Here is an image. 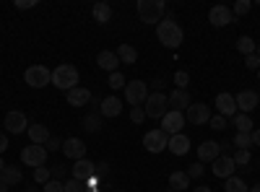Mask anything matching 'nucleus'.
I'll list each match as a JSON object with an SVG mask.
<instances>
[{"label": "nucleus", "mask_w": 260, "mask_h": 192, "mask_svg": "<svg viewBox=\"0 0 260 192\" xmlns=\"http://www.w3.org/2000/svg\"><path fill=\"white\" fill-rule=\"evenodd\" d=\"M167 148H169V151L175 153V156H185V153L190 151V138H187V135H182V133H180V135H172Z\"/></svg>", "instance_id": "b1692460"}, {"label": "nucleus", "mask_w": 260, "mask_h": 192, "mask_svg": "<svg viewBox=\"0 0 260 192\" xmlns=\"http://www.w3.org/2000/svg\"><path fill=\"white\" fill-rule=\"evenodd\" d=\"M232 18H234V13H232V8H226V6H213V8L208 11V21H211V26H216V29L229 26Z\"/></svg>", "instance_id": "f8f14e48"}, {"label": "nucleus", "mask_w": 260, "mask_h": 192, "mask_svg": "<svg viewBox=\"0 0 260 192\" xmlns=\"http://www.w3.org/2000/svg\"><path fill=\"white\" fill-rule=\"evenodd\" d=\"M216 109H219L221 117H234L237 114V101L232 94H219L216 96Z\"/></svg>", "instance_id": "aec40b11"}, {"label": "nucleus", "mask_w": 260, "mask_h": 192, "mask_svg": "<svg viewBox=\"0 0 260 192\" xmlns=\"http://www.w3.org/2000/svg\"><path fill=\"white\" fill-rule=\"evenodd\" d=\"M81 125H83V130H89V133H99L102 130V114H86Z\"/></svg>", "instance_id": "7c9ffc66"}, {"label": "nucleus", "mask_w": 260, "mask_h": 192, "mask_svg": "<svg viewBox=\"0 0 260 192\" xmlns=\"http://www.w3.org/2000/svg\"><path fill=\"white\" fill-rule=\"evenodd\" d=\"M208 127H213V130H224V127H226V117H221V114H211Z\"/></svg>", "instance_id": "ea45409f"}, {"label": "nucleus", "mask_w": 260, "mask_h": 192, "mask_svg": "<svg viewBox=\"0 0 260 192\" xmlns=\"http://www.w3.org/2000/svg\"><path fill=\"white\" fill-rule=\"evenodd\" d=\"M190 187V177L187 172H172L169 174V189H175V192H182Z\"/></svg>", "instance_id": "cd10ccee"}, {"label": "nucleus", "mask_w": 260, "mask_h": 192, "mask_svg": "<svg viewBox=\"0 0 260 192\" xmlns=\"http://www.w3.org/2000/svg\"><path fill=\"white\" fill-rule=\"evenodd\" d=\"M167 145H169V135H164L161 130H151L143 135V148L148 153H161L167 151Z\"/></svg>", "instance_id": "9d476101"}, {"label": "nucleus", "mask_w": 260, "mask_h": 192, "mask_svg": "<svg viewBox=\"0 0 260 192\" xmlns=\"http://www.w3.org/2000/svg\"><path fill=\"white\" fill-rule=\"evenodd\" d=\"M24 81L31 89H45L47 83H52V70L45 68V65H29L26 73H24Z\"/></svg>", "instance_id": "39448f33"}, {"label": "nucleus", "mask_w": 260, "mask_h": 192, "mask_svg": "<svg viewBox=\"0 0 260 192\" xmlns=\"http://www.w3.org/2000/svg\"><path fill=\"white\" fill-rule=\"evenodd\" d=\"M3 151H8V138H6V133H0V153Z\"/></svg>", "instance_id": "de8ad7c7"}, {"label": "nucleus", "mask_w": 260, "mask_h": 192, "mask_svg": "<svg viewBox=\"0 0 260 192\" xmlns=\"http://www.w3.org/2000/svg\"><path fill=\"white\" fill-rule=\"evenodd\" d=\"M62 153L73 159V161H81L86 159V143L81 138H68V140H62Z\"/></svg>", "instance_id": "ddd939ff"}, {"label": "nucleus", "mask_w": 260, "mask_h": 192, "mask_svg": "<svg viewBox=\"0 0 260 192\" xmlns=\"http://www.w3.org/2000/svg\"><path fill=\"white\" fill-rule=\"evenodd\" d=\"M234 120V127H237V133H252V120H250V114H234L232 117Z\"/></svg>", "instance_id": "c756f323"}, {"label": "nucleus", "mask_w": 260, "mask_h": 192, "mask_svg": "<svg viewBox=\"0 0 260 192\" xmlns=\"http://www.w3.org/2000/svg\"><path fill=\"white\" fill-rule=\"evenodd\" d=\"M117 57H120V62H125V65H136L138 62V50L133 45H120L117 47Z\"/></svg>", "instance_id": "bb28decb"}, {"label": "nucleus", "mask_w": 260, "mask_h": 192, "mask_svg": "<svg viewBox=\"0 0 260 192\" xmlns=\"http://www.w3.org/2000/svg\"><path fill=\"white\" fill-rule=\"evenodd\" d=\"M94 172H96V166L89 159H81L73 164V179H78V182H89L94 177Z\"/></svg>", "instance_id": "a211bd4d"}, {"label": "nucleus", "mask_w": 260, "mask_h": 192, "mask_svg": "<svg viewBox=\"0 0 260 192\" xmlns=\"http://www.w3.org/2000/svg\"><path fill=\"white\" fill-rule=\"evenodd\" d=\"M250 192H260V184H255V187H250Z\"/></svg>", "instance_id": "864d4df0"}, {"label": "nucleus", "mask_w": 260, "mask_h": 192, "mask_svg": "<svg viewBox=\"0 0 260 192\" xmlns=\"http://www.w3.org/2000/svg\"><path fill=\"white\" fill-rule=\"evenodd\" d=\"M221 156V143H216V140H206V143H201L198 145V159H201V164L203 161H216Z\"/></svg>", "instance_id": "dca6fc26"}, {"label": "nucleus", "mask_w": 260, "mask_h": 192, "mask_svg": "<svg viewBox=\"0 0 260 192\" xmlns=\"http://www.w3.org/2000/svg\"><path fill=\"white\" fill-rule=\"evenodd\" d=\"M175 83H177V89H187L190 75H187L185 70H177V73H175Z\"/></svg>", "instance_id": "37998d69"}, {"label": "nucleus", "mask_w": 260, "mask_h": 192, "mask_svg": "<svg viewBox=\"0 0 260 192\" xmlns=\"http://www.w3.org/2000/svg\"><path fill=\"white\" fill-rule=\"evenodd\" d=\"M250 135H252V145H260V130H252Z\"/></svg>", "instance_id": "09e8293b"}, {"label": "nucleus", "mask_w": 260, "mask_h": 192, "mask_svg": "<svg viewBox=\"0 0 260 192\" xmlns=\"http://www.w3.org/2000/svg\"><path fill=\"white\" fill-rule=\"evenodd\" d=\"M42 192H65V182L50 179L47 184H42Z\"/></svg>", "instance_id": "58836bf2"}, {"label": "nucleus", "mask_w": 260, "mask_h": 192, "mask_svg": "<svg viewBox=\"0 0 260 192\" xmlns=\"http://www.w3.org/2000/svg\"><path fill=\"white\" fill-rule=\"evenodd\" d=\"M167 99H169V106H172L175 112H182V109H187V106L192 104V99H190L187 89H175V91H172Z\"/></svg>", "instance_id": "6ab92c4d"}, {"label": "nucleus", "mask_w": 260, "mask_h": 192, "mask_svg": "<svg viewBox=\"0 0 260 192\" xmlns=\"http://www.w3.org/2000/svg\"><path fill=\"white\" fill-rule=\"evenodd\" d=\"M234 169H237V164L232 161V156H219L213 161V177L229 179V177H234Z\"/></svg>", "instance_id": "f3484780"}, {"label": "nucleus", "mask_w": 260, "mask_h": 192, "mask_svg": "<svg viewBox=\"0 0 260 192\" xmlns=\"http://www.w3.org/2000/svg\"><path fill=\"white\" fill-rule=\"evenodd\" d=\"M96 65H99L102 70H110V73H117V68L122 65V62H120L117 52H112V50H102V52L96 55Z\"/></svg>", "instance_id": "2eb2a0df"}, {"label": "nucleus", "mask_w": 260, "mask_h": 192, "mask_svg": "<svg viewBox=\"0 0 260 192\" xmlns=\"http://www.w3.org/2000/svg\"><path fill=\"white\" fill-rule=\"evenodd\" d=\"M125 99L130 106H141L148 99V86L143 81H127L125 83Z\"/></svg>", "instance_id": "423d86ee"}, {"label": "nucleus", "mask_w": 260, "mask_h": 192, "mask_svg": "<svg viewBox=\"0 0 260 192\" xmlns=\"http://www.w3.org/2000/svg\"><path fill=\"white\" fill-rule=\"evenodd\" d=\"M245 68L247 70H260V57L257 55H247L245 57Z\"/></svg>", "instance_id": "c03bdc74"}, {"label": "nucleus", "mask_w": 260, "mask_h": 192, "mask_svg": "<svg viewBox=\"0 0 260 192\" xmlns=\"http://www.w3.org/2000/svg\"><path fill=\"white\" fill-rule=\"evenodd\" d=\"M52 86L60 91H71L78 86V68L71 65V62H62L52 70Z\"/></svg>", "instance_id": "f03ea898"}, {"label": "nucleus", "mask_w": 260, "mask_h": 192, "mask_svg": "<svg viewBox=\"0 0 260 192\" xmlns=\"http://www.w3.org/2000/svg\"><path fill=\"white\" fill-rule=\"evenodd\" d=\"M250 8H252V3H250V0H237V3H234V16H245V13H250Z\"/></svg>", "instance_id": "c9c22d12"}, {"label": "nucleus", "mask_w": 260, "mask_h": 192, "mask_svg": "<svg viewBox=\"0 0 260 192\" xmlns=\"http://www.w3.org/2000/svg\"><path fill=\"white\" fill-rule=\"evenodd\" d=\"M65 192H86V182H78V179H68L65 182Z\"/></svg>", "instance_id": "4c0bfd02"}, {"label": "nucleus", "mask_w": 260, "mask_h": 192, "mask_svg": "<svg viewBox=\"0 0 260 192\" xmlns=\"http://www.w3.org/2000/svg\"><path fill=\"white\" fill-rule=\"evenodd\" d=\"M91 13H94L96 24H110V21H112V8H110V3H94Z\"/></svg>", "instance_id": "a878e982"}, {"label": "nucleus", "mask_w": 260, "mask_h": 192, "mask_svg": "<svg viewBox=\"0 0 260 192\" xmlns=\"http://www.w3.org/2000/svg\"><path fill=\"white\" fill-rule=\"evenodd\" d=\"M130 120H133L136 125H141L146 120V112H143V106H130Z\"/></svg>", "instance_id": "79ce46f5"}, {"label": "nucleus", "mask_w": 260, "mask_h": 192, "mask_svg": "<svg viewBox=\"0 0 260 192\" xmlns=\"http://www.w3.org/2000/svg\"><path fill=\"white\" fill-rule=\"evenodd\" d=\"M65 99H68L71 106H83V104L91 101V91L83 89V86H76V89H71V91H65Z\"/></svg>", "instance_id": "4be33fe9"}, {"label": "nucleus", "mask_w": 260, "mask_h": 192, "mask_svg": "<svg viewBox=\"0 0 260 192\" xmlns=\"http://www.w3.org/2000/svg\"><path fill=\"white\" fill-rule=\"evenodd\" d=\"M45 145H47V153H52V151H62V140H60V138H50Z\"/></svg>", "instance_id": "a18cd8bd"}, {"label": "nucleus", "mask_w": 260, "mask_h": 192, "mask_svg": "<svg viewBox=\"0 0 260 192\" xmlns=\"http://www.w3.org/2000/svg\"><path fill=\"white\" fill-rule=\"evenodd\" d=\"M237 50H240L245 57L255 55V39L252 36H240V39H237Z\"/></svg>", "instance_id": "2f4dec72"}, {"label": "nucleus", "mask_w": 260, "mask_h": 192, "mask_svg": "<svg viewBox=\"0 0 260 192\" xmlns=\"http://www.w3.org/2000/svg\"><path fill=\"white\" fill-rule=\"evenodd\" d=\"M125 75L117 70V73H110V89H125Z\"/></svg>", "instance_id": "e433bc0d"}, {"label": "nucleus", "mask_w": 260, "mask_h": 192, "mask_svg": "<svg viewBox=\"0 0 260 192\" xmlns=\"http://www.w3.org/2000/svg\"><path fill=\"white\" fill-rule=\"evenodd\" d=\"M143 112H146V117H151V120H161V117L169 112V99H167V94H161V91L148 94V99H146V104H143Z\"/></svg>", "instance_id": "20e7f679"}, {"label": "nucleus", "mask_w": 260, "mask_h": 192, "mask_svg": "<svg viewBox=\"0 0 260 192\" xmlns=\"http://www.w3.org/2000/svg\"><path fill=\"white\" fill-rule=\"evenodd\" d=\"M232 161H234L237 166H247V164H250V151H242V148H237L234 156H232Z\"/></svg>", "instance_id": "f704fd0d"}, {"label": "nucleus", "mask_w": 260, "mask_h": 192, "mask_svg": "<svg viewBox=\"0 0 260 192\" xmlns=\"http://www.w3.org/2000/svg\"><path fill=\"white\" fill-rule=\"evenodd\" d=\"M0 192H8V187H6V184H0Z\"/></svg>", "instance_id": "5fc2aeb1"}, {"label": "nucleus", "mask_w": 260, "mask_h": 192, "mask_svg": "<svg viewBox=\"0 0 260 192\" xmlns=\"http://www.w3.org/2000/svg\"><path fill=\"white\" fill-rule=\"evenodd\" d=\"M234 145L242 148V151H250V148H252V135L250 133H237L234 135Z\"/></svg>", "instance_id": "72a5a7b5"}, {"label": "nucleus", "mask_w": 260, "mask_h": 192, "mask_svg": "<svg viewBox=\"0 0 260 192\" xmlns=\"http://www.w3.org/2000/svg\"><path fill=\"white\" fill-rule=\"evenodd\" d=\"M255 55H257V57H260V45H257V50H255Z\"/></svg>", "instance_id": "6e6d98bb"}, {"label": "nucleus", "mask_w": 260, "mask_h": 192, "mask_svg": "<svg viewBox=\"0 0 260 192\" xmlns=\"http://www.w3.org/2000/svg\"><path fill=\"white\" fill-rule=\"evenodd\" d=\"M29 140L34 143V145H45L52 135H50V130H47V125H29Z\"/></svg>", "instance_id": "5701e85b"}, {"label": "nucleus", "mask_w": 260, "mask_h": 192, "mask_svg": "<svg viewBox=\"0 0 260 192\" xmlns=\"http://www.w3.org/2000/svg\"><path fill=\"white\" fill-rule=\"evenodd\" d=\"M52 179V169H47V166H37L34 169V182L37 184H47Z\"/></svg>", "instance_id": "473e14b6"}, {"label": "nucleus", "mask_w": 260, "mask_h": 192, "mask_svg": "<svg viewBox=\"0 0 260 192\" xmlns=\"http://www.w3.org/2000/svg\"><path fill=\"white\" fill-rule=\"evenodd\" d=\"M29 120H26V114L24 112H18V109H13V112H8L6 114V130L11 133V135H21V133H26L29 130Z\"/></svg>", "instance_id": "9b49d317"}, {"label": "nucleus", "mask_w": 260, "mask_h": 192, "mask_svg": "<svg viewBox=\"0 0 260 192\" xmlns=\"http://www.w3.org/2000/svg\"><path fill=\"white\" fill-rule=\"evenodd\" d=\"M182 127H185V114L172 109V112H167V114L161 117V127H159V130H161L164 135L172 138V135H180Z\"/></svg>", "instance_id": "0eeeda50"}, {"label": "nucleus", "mask_w": 260, "mask_h": 192, "mask_svg": "<svg viewBox=\"0 0 260 192\" xmlns=\"http://www.w3.org/2000/svg\"><path fill=\"white\" fill-rule=\"evenodd\" d=\"M156 36H159L161 45H164V47H169V50H177V47L182 45V39H185L182 29L177 26V21L172 18V16H167V18H161V21H159V26H156Z\"/></svg>", "instance_id": "f257e3e1"}, {"label": "nucleus", "mask_w": 260, "mask_h": 192, "mask_svg": "<svg viewBox=\"0 0 260 192\" xmlns=\"http://www.w3.org/2000/svg\"><path fill=\"white\" fill-rule=\"evenodd\" d=\"M208 120H211V106L208 104L195 101L185 109V122H190V125H206Z\"/></svg>", "instance_id": "1a4fd4ad"}, {"label": "nucleus", "mask_w": 260, "mask_h": 192, "mask_svg": "<svg viewBox=\"0 0 260 192\" xmlns=\"http://www.w3.org/2000/svg\"><path fill=\"white\" fill-rule=\"evenodd\" d=\"M164 0H138V18L143 21V24H156L164 16Z\"/></svg>", "instance_id": "7ed1b4c3"}, {"label": "nucleus", "mask_w": 260, "mask_h": 192, "mask_svg": "<svg viewBox=\"0 0 260 192\" xmlns=\"http://www.w3.org/2000/svg\"><path fill=\"white\" fill-rule=\"evenodd\" d=\"M257 78H260V70H257Z\"/></svg>", "instance_id": "4d7b16f0"}, {"label": "nucleus", "mask_w": 260, "mask_h": 192, "mask_svg": "<svg viewBox=\"0 0 260 192\" xmlns=\"http://www.w3.org/2000/svg\"><path fill=\"white\" fill-rule=\"evenodd\" d=\"M21 161H24L26 166H45L47 164V148L45 145H26L24 151H21Z\"/></svg>", "instance_id": "6e6552de"}, {"label": "nucleus", "mask_w": 260, "mask_h": 192, "mask_svg": "<svg viewBox=\"0 0 260 192\" xmlns=\"http://www.w3.org/2000/svg\"><path fill=\"white\" fill-rule=\"evenodd\" d=\"M6 166H8V164H6L3 159H0V172H3V169H6Z\"/></svg>", "instance_id": "603ef678"}, {"label": "nucleus", "mask_w": 260, "mask_h": 192, "mask_svg": "<svg viewBox=\"0 0 260 192\" xmlns=\"http://www.w3.org/2000/svg\"><path fill=\"white\" fill-rule=\"evenodd\" d=\"M21 179H24V174H21L18 166H6L0 172V184H6V187H16V184H21Z\"/></svg>", "instance_id": "393cba45"}, {"label": "nucleus", "mask_w": 260, "mask_h": 192, "mask_svg": "<svg viewBox=\"0 0 260 192\" xmlns=\"http://www.w3.org/2000/svg\"><path fill=\"white\" fill-rule=\"evenodd\" d=\"M37 0H16V8L18 11H26V8H34Z\"/></svg>", "instance_id": "49530a36"}, {"label": "nucleus", "mask_w": 260, "mask_h": 192, "mask_svg": "<svg viewBox=\"0 0 260 192\" xmlns=\"http://www.w3.org/2000/svg\"><path fill=\"white\" fill-rule=\"evenodd\" d=\"M122 112V101L117 96H107L99 101V114L102 117H117Z\"/></svg>", "instance_id": "412c9836"}, {"label": "nucleus", "mask_w": 260, "mask_h": 192, "mask_svg": "<svg viewBox=\"0 0 260 192\" xmlns=\"http://www.w3.org/2000/svg\"><path fill=\"white\" fill-rule=\"evenodd\" d=\"M52 174H55V177H62V174H65V169H62V166H55V169H52Z\"/></svg>", "instance_id": "8fccbe9b"}, {"label": "nucleus", "mask_w": 260, "mask_h": 192, "mask_svg": "<svg viewBox=\"0 0 260 192\" xmlns=\"http://www.w3.org/2000/svg\"><path fill=\"white\" fill-rule=\"evenodd\" d=\"M203 172H206V169H203V164H201V161L187 166V177H190V179H198V177H203Z\"/></svg>", "instance_id": "a19ab883"}, {"label": "nucleus", "mask_w": 260, "mask_h": 192, "mask_svg": "<svg viewBox=\"0 0 260 192\" xmlns=\"http://www.w3.org/2000/svg\"><path fill=\"white\" fill-rule=\"evenodd\" d=\"M192 192H213V189H211V187H195Z\"/></svg>", "instance_id": "3c124183"}, {"label": "nucleus", "mask_w": 260, "mask_h": 192, "mask_svg": "<svg viewBox=\"0 0 260 192\" xmlns=\"http://www.w3.org/2000/svg\"><path fill=\"white\" fill-rule=\"evenodd\" d=\"M224 189L226 192H250V187H247V182L242 177H229L224 182Z\"/></svg>", "instance_id": "c85d7f7f"}, {"label": "nucleus", "mask_w": 260, "mask_h": 192, "mask_svg": "<svg viewBox=\"0 0 260 192\" xmlns=\"http://www.w3.org/2000/svg\"><path fill=\"white\" fill-rule=\"evenodd\" d=\"M234 101H237V109H242V114H250L255 106H257V101H260V94L245 89V91H240V94L234 96Z\"/></svg>", "instance_id": "4468645a"}]
</instances>
